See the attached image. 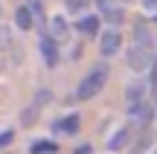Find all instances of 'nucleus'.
<instances>
[{
	"label": "nucleus",
	"mask_w": 157,
	"mask_h": 154,
	"mask_svg": "<svg viewBox=\"0 0 157 154\" xmlns=\"http://www.w3.org/2000/svg\"><path fill=\"white\" fill-rule=\"evenodd\" d=\"M15 23H17V29H23V32H29V29L35 26L32 12H29V6H26V3H23V6H17V12H15Z\"/></svg>",
	"instance_id": "obj_11"
},
{
	"label": "nucleus",
	"mask_w": 157,
	"mask_h": 154,
	"mask_svg": "<svg viewBox=\"0 0 157 154\" xmlns=\"http://www.w3.org/2000/svg\"><path fill=\"white\" fill-rule=\"evenodd\" d=\"M122 3H131V0H122Z\"/></svg>",
	"instance_id": "obj_20"
},
{
	"label": "nucleus",
	"mask_w": 157,
	"mask_h": 154,
	"mask_svg": "<svg viewBox=\"0 0 157 154\" xmlns=\"http://www.w3.org/2000/svg\"><path fill=\"white\" fill-rule=\"evenodd\" d=\"M78 29H82L84 35H99V17H93V15L82 17V21H78Z\"/></svg>",
	"instance_id": "obj_14"
},
{
	"label": "nucleus",
	"mask_w": 157,
	"mask_h": 154,
	"mask_svg": "<svg viewBox=\"0 0 157 154\" xmlns=\"http://www.w3.org/2000/svg\"><path fill=\"white\" fill-rule=\"evenodd\" d=\"M128 143H131V125H125V128H119V131L108 140V148L111 151H122Z\"/></svg>",
	"instance_id": "obj_9"
},
{
	"label": "nucleus",
	"mask_w": 157,
	"mask_h": 154,
	"mask_svg": "<svg viewBox=\"0 0 157 154\" xmlns=\"http://www.w3.org/2000/svg\"><path fill=\"white\" fill-rule=\"evenodd\" d=\"M87 3H90V0H67V9L70 12H84V9H87Z\"/></svg>",
	"instance_id": "obj_15"
},
{
	"label": "nucleus",
	"mask_w": 157,
	"mask_h": 154,
	"mask_svg": "<svg viewBox=\"0 0 157 154\" xmlns=\"http://www.w3.org/2000/svg\"><path fill=\"white\" fill-rule=\"evenodd\" d=\"M78 125H82L78 114H67V116H61V119L52 125V131H56L58 137H70V134H76V131H78Z\"/></svg>",
	"instance_id": "obj_6"
},
{
	"label": "nucleus",
	"mask_w": 157,
	"mask_h": 154,
	"mask_svg": "<svg viewBox=\"0 0 157 154\" xmlns=\"http://www.w3.org/2000/svg\"><path fill=\"white\" fill-rule=\"evenodd\" d=\"M73 154H93V148H90V145H78Z\"/></svg>",
	"instance_id": "obj_17"
},
{
	"label": "nucleus",
	"mask_w": 157,
	"mask_h": 154,
	"mask_svg": "<svg viewBox=\"0 0 157 154\" xmlns=\"http://www.w3.org/2000/svg\"><path fill=\"white\" fill-rule=\"evenodd\" d=\"M146 3V9H157V0H143Z\"/></svg>",
	"instance_id": "obj_18"
},
{
	"label": "nucleus",
	"mask_w": 157,
	"mask_h": 154,
	"mask_svg": "<svg viewBox=\"0 0 157 154\" xmlns=\"http://www.w3.org/2000/svg\"><path fill=\"white\" fill-rule=\"evenodd\" d=\"M146 96H148V85L143 79H134L125 87V105H134V102H140V99H146Z\"/></svg>",
	"instance_id": "obj_8"
},
{
	"label": "nucleus",
	"mask_w": 157,
	"mask_h": 154,
	"mask_svg": "<svg viewBox=\"0 0 157 154\" xmlns=\"http://www.w3.org/2000/svg\"><path fill=\"white\" fill-rule=\"evenodd\" d=\"M41 55H44L47 67H56L58 64V47H56V41H52L47 32H41Z\"/></svg>",
	"instance_id": "obj_7"
},
{
	"label": "nucleus",
	"mask_w": 157,
	"mask_h": 154,
	"mask_svg": "<svg viewBox=\"0 0 157 154\" xmlns=\"http://www.w3.org/2000/svg\"><path fill=\"white\" fill-rule=\"evenodd\" d=\"M50 102H52V93H50V90H38V93H35V99L29 102V108L21 114V125H26V128L35 125V122H38V116L44 114V108H47Z\"/></svg>",
	"instance_id": "obj_3"
},
{
	"label": "nucleus",
	"mask_w": 157,
	"mask_h": 154,
	"mask_svg": "<svg viewBox=\"0 0 157 154\" xmlns=\"http://www.w3.org/2000/svg\"><path fill=\"white\" fill-rule=\"evenodd\" d=\"M108 76H111L108 64H96V67L90 70V73L84 76V79L78 81V85H76V93H73V99H76V102H90L93 96H99V90L105 87Z\"/></svg>",
	"instance_id": "obj_1"
},
{
	"label": "nucleus",
	"mask_w": 157,
	"mask_h": 154,
	"mask_svg": "<svg viewBox=\"0 0 157 154\" xmlns=\"http://www.w3.org/2000/svg\"><path fill=\"white\" fill-rule=\"evenodd\" d=\"M151 154H157V148H154V151H151Z\"/></svg>",
	"instance_id": "obj_21"
},
{
	"label": "nucleus",
	"mask_w": 157,
	"mask_h": 154,
	"mask_svg": "<svg viewBox=\"0 0 157 154\" xmlns=\"http://www.w3.org/2000/svg\"><path fill=\"white\" fill-rule=\"evenodd\" d=\"M44 32L50 35L56 44H67L70 35H73V29H70V23H67V17H64V15H52L50 21H47V29H44Z\"/></svg>",
	"instance_id": "obj_5"
},
{
	"label": "nucleus",
	"mask_w": 157,
	"mask_h": 154,
	"mask_svg": "<svg viewBox=\"0 0 157 154\" xmlns=\"http://www.w3.org/2000/svg\"><path fill=\"white\" fill-rule=\"evenodd\" d=\"M0 17H3V3H0Z\"/></svg>",
	"instance_id": "obj_19"
},
{
	"label": "nucleus",
	"mask_w": 157,
	"mask_h": 154,
	"mask_svg": "<svg viewBox=\"0 0 157 154\" xmlns=\"http://www.w3.org/2000/svg\"><path fill=\"white\" fill-rule=\"evenodd\" d=\"M119 50H122V35H119L117 26L99 32V52H102V58H113Z\"/></svg>",
	"instance_id": "obj_4"
},
{
	"label": "nucleus",
	"mask_w": 157,
	"mask_h": 154,
	"mask_svg": "<svg viewBox=\"0 0 157 154\" xmlns=\"http://www.w3.org/2000/svg\"><path fill=\"white\" fill-rule=\"evenodd\" d=\"M9 50H17V47H15V41H12V32H9L6 26H0V70L6 67L3 58L9 55Z\"/></svg>",
	"instance_id": "obj_10"
},
{
	"label": "nucleus",
	"mask_w": 157,
	"mask_h": 154,
	"mask_svg": "<svg viewBox=\"0 0 157 154\" xmlns=\"http://www.w3.org/2000/svg\"><path fill=\"white\" fill-rule=\"evenodd\" d=\"M134 73H148V67L154 64V47H143V44H131L128 47V58H125Z\"/></svg>",
	"instance_id": "obj_2"
},
{
	"label": "nucleus",
	"mask_w": 157,
	"mask_h": 154,
	"mask_svg": "<svg viewBox=\"0 0 157 154\" xmlns=\"http://www.w3.org/2000/svg\"><path fill=\"white\" fill-rule=\"evenodd\" d=\"M56 151H58V145L52 140H35L29 145V154H56Z\"/></svg>",
	"instance_id": "obj_13"
},
{
	"label": "nucleus",
	"mask_w": 157,
	"mask_h": 154,
	"mask_svg": "<svg viewBox=\"0 0 157 154\" xmlns=\"http://www.w3.org/2000/svg\"><path fill=\"white\" fill-rule=\"evenodd\" d=\"M99 15H102V17H105V21H108V23H111V26H119V23H122V17H125V12H122V9H119V6H117V3H113V6H108V9H102V12H99Z\"/></svg>",
	"instance_id": "obj_12"
},
{
	"label": "nucleus",
	"mask_w": 157,
	"mask_h": 154,
	"mask_svg": "<svg viewBox=\"0 0 157 154\" xmlns=\"http://www.w3.org/2000/svg\"><path fill=\"white\" fill-rule=\"evenodd\" d=\"M12 140H15V131H12V128H9V131H3V134H0V145H9Z\"/></svg>",
	"instance_id": "obj_16"
}]
</instances>
